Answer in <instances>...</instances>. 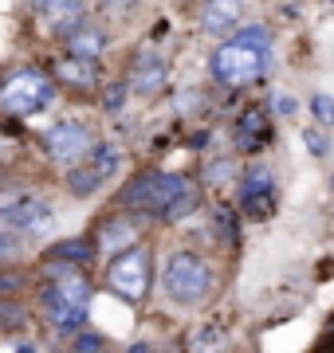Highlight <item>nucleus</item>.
<instances>
[{
    "label": "nucleus",
    "mask_w": 334,
    "mask_h": 353,
    "mask_svg": "<svg viewBox=\"0 0 334 353\" xmlns=\"http://www.w3.org/2000/svg\"><path fill=\"white\" fill-rule=\"evenodd\" d=\"M271 63V32L264 24L236 28L217 43V51L208 55V71L220 87H248L256 83Z\"/></svg>",
    "instance_id": "obj_1"
},
{
    "label": "nucleus",
    "mask_w": 334,
    "mask_h": 353,
    "mask_svg": "<svg viewBox=\"0 0 334 353\" xmlns=\"http://www.w3.org/2000/svg\"><path fill=\"white\" fill-rule=\"evenodd\" d=\"M39 310L59 334H75L90 314V283L71 263L48 267V283L39 290Z\"/></svg>",
    "instance_id": "obj_2"
},
{
    "label": "nucleus",
    "mask_w": 334,
    "mask_h": 353,
    "mask_svg": "<svg viewBox=\"0 0 334 353\" xmlns=\"http://www.w3.org/2000/svg\"><path fill=\"white\" fill-rule=\"evenodd\" d=\"M185 189H189V176L150 169V173H138L126 189L118 192V204H122L126 212H141V216H157V220H161V216L169 212V204L177 201Z\"/></svg>",
    "instance_id": "obj_3"
},
{
    "label": "nucleus",
    "mask_w": 334,
    "mask_h": 353,
    "mask_svg": "<svg viewBox=\"0 0 334 353\" xmlns=\"http://www.w3.org/2000/svg\"><path fill=\"white\" fill-rule=\"evenodd\" d=\"M161 287L177 306H197L213 290V267L197 252H173L161 271Z\"/></svg>",
    "instance_id": "obj_4"
},
{
    "label": "nucleus",
    "mask_w": 334,
    "mask_h": 353,
    "mask_svg": "<svg viewBox=\"0 0 334 353\" xmlns=\"http://www.w3.org/2000/svg\"><path fill=\"white\" fill-rule=\"evenodd\" d=\"M52 99H55V83L48 75L32 71V67L8 75L4 79V87H0V110L12 114V118H28V114L48 110Z\"/></svg>",
    "instance_id": "obj_5"
},
{
    "label": "nucleus",
    "mask_w": 334,
    "mask_h": 353,
    "mask_svg": "<svg viewBox=\"0 0 334 353\" xmlns=\"http://www.w3.org/2000/svg\"><path fill=\"white\" fill-rule=\"evenodd\" d=\"M0 224H8L20 236H48L55 212L36 192H0Z\"/></svg>",
    "instance_id": "obj_6"
},
{
    "label": "nucleus",
    "mask_w": 334,
    "mask_h": 353,
    "mask_svg": "<svg viewBox=\"0 0 334 353\" xmlns=\"http://www.w3.org/2000/svg\"><path fill=\"white\" fill-rule=\"evenodd\" d=\"M150 283H154V275H150V252L134 248V243H130L126 252H118L110 271H106V287L115 290L118 299H126V303H141L150 294Z\"/></svg>",
    "instance_id": "obj_7"
},
{
    "label": "nucleus",
    "mask_w": 334,
    "mask_h": 353,
    "mask_svg": "<svg viewBox=\"0 0 334 353\" xmlns=\"http://www.w3.org/2000/svg\"><path fill=\"white\" fill-rule=\"evenodd\" d=\"M95 145H99V141H95L90 126H83V122H55V126L43 134L48 157H52V161H63V165H79L83 157H90Z\"/></svg>",
    "instance_id": "obj_8"
},
{
    "label": "nucleus",
    "mask_w": 334,
    "mask_h": 353,
    "mask_svg": "<svg viewBox=\"0 0 334 353\" xmlns=\"http://www.w3.org/2000/svg\"><path fill=\"white\" fill-rule=\"evenodd\" d=\"M275 173L268 165H252L244 173V185H240V212L252 216V220H268L275 212Z\"/></svg>",
    "instance_id": "obj_9"
},
{
    "label": "nucleus",
    "mask_w": 334,
    "mask_h": 353,
    "mask_svg": "<svg viewBox=\"0 0 334 353\" xmlns=\"http://www.w3.org/2000/svg\"><path fill=\"white\" fill-rule=\"evenodd\" d=\"M118 169V153L110 145H95L90 150V161L87 165H75L71 173H67V189L75 192V196H90V192L103 189V181Z\"/></svg>",
    "instance_id": "obj_10"
},
{
    "label": "nucleus",
    "mask_w": 334,
    "mask_h": 353,
    "mask_svg": "<svg viewBox=\"0 0 334 353\" xmlns=\"http://www.w3.org/2000/svg\"><path fill=\"white\" fill-rule=\"evenodd\" d=\"M169 83V67L166 59L157 55V51L141 48L138 55H134V63H130V90L134 94H141V99H154V94H161Z\"/></svg>",
    "instance_id": "obj_11"
},
{
    "label": "nucleus",
    "mask_w": 334,
    "mask_h": 353,
    "mask_svg": "<svg viewBox=\"0 0 334 353\" xmlns=\"http://www.w3.org/2000/svg\"><path fill=\"white\" fill-rule=\"evenodd\" d=\"M63 43H67V55H83V59H99L110 43L103 24H95V20H75V24L63 32Z\"/></svg>",
    "instance_id": "obj_12"
},
{
    "label": "nucleus",
    "mask_w": 334,
    "mask_h": 353,
    "mask_svg": "<svg viewBox=\"0 0 334 353\" xmlns=\"http://www.w3.org/2000/svg\"><path fill=\"white\" fill-rule=\"evenodd\" d=\"M240 16H244V0H208V8L201 12V28L208 36H228L236 32Z\"/></svg>",
    "instance_id": "obj_13"
},
{
    "label": "nucleus",
    "mask_w": 334,
    "mask_h": 353,
    "mask_svg": "<svg viewBox=\"0 0 334 353\" xmlns=\"http://www.w3.org/2000/svg\"><path fill=\"white\" fill-rule=\"evenodd\" d=\"M36 12L43 24H52L55 32H67V28L87 16V0H36Z\"/></svg>",
    "instance_id": "obj_14"
},
{
    "label": "nucleus",
    "mask_w": 334,
    "mask_h": 353,
    "mask_svg": "<svg viewBox=\"0 0 334 353\" xmlns=\"http://www.w3.org/2000/svg\"><path fill=\"white\" fill-rule=\"evenodd\" d=\"M55 75H59V83H67V87H95L99 83V59H83V55H63L59 63H55Z\"/></svg>",
    "instance_id": "obj_15"
},
{
    "label": "nucleus",
    "mask_w": 334,
    "mask_h": 353,
    "mask_svg": "<svg viewBox=\"0 0 334 353\" xmlns=\"http://www.w3.org/2000/svg\"><path fill=\"white\" fill-rule=\"evenodd\" d=\"M236 150H259L264 141H268V118L259 110H248L240 122H236Z\"/></svg>",
    "instance_id": "obj_16"
},
{
    "label": "nucleus",
    "mask_w": 334,
    "mask_h": 353,
    "mask_svg": "<svg viewBox=\"0 0 334 353\" xmlns=\"http://www.w3.org/2000/svg\"><path fill=\"white\" fill-rule=\"evenodd\" d=\"M99 252H126L130 243L138 240V232H134V224H130L126 216H115V220H106L103 232H99Z\"/></svg>",
    "instance_id": "obj_17"
},
{
    "label": "nucleus",
    "mask_w": 334,
    "mask_h": 353,
    "mask_svg": "<svg viewBox=\"0 0 334 353\" xmlns=\"http://www.w3.org/2000/svg\"><path fill=\"white\" fill-rule=\"evenodd\" d=\"M48 259H63V263H90L95 259V243L87 240H63L48 248Z\"/></svg>",
    "instance_id": "obj_18"
},
{
    "label": "nucleus",
    "mask_w": 334,
    "mask_h": 353,
    "mask_svg": "<svg viewBox=\"0 0 334 353\" xmlns=\"http://www.w3.org/2000/svg\"><path fill=\"white\" fill-rule=\"evenodd\" d=\"M197 204H201V192L189 185V189L181 192L177 201L169 204V212L161 216V220H166V224H177V220H185V216H193V212H197Z\"/></svg>",
    "instance_id": "obj_19"
},
{
    "label": "nucleus",
    "mask_w": 334,
    "mask_h": 353,
    "mask_svg": "<svg viewBox=\"0 0 334 353\" xmlns=\"http://www.w3.org/2000/svg\"><path fill=\"white\" fill-rule=\"evenodd\" d=\"M232 173H236V161L232 157H220V161H213L205 169V181L208 185H224V181H232Z\"/></svg>",
    "instance_id": "obj_20"
},
{
    "label": "nucleus",
    "mask_w": 334,
    "mask_h": 353,
    "mask_svg": "<svg viewBox=\"0 0 334 353\" xmlns=\"http://www.w3.org/2000/svg\"><path fill=\"white\" fill-rule=\"evenodd\" d=\"M24 322H28L24 306H16V303H0V330H20Z\"/></svg>",
    "instance_id": "obj_21"
},
{
    "label": "nucleus",
    "mask_w": 334,
    "mask_h": 353,
    "mask_svg": "<svg viewBox=\"0 0 334 353\" xmlns=\"http://www.w3.org/2000/svg\"><path fill=\"white\" fill-rule=\"evenodd\" d=\"M16 255H20V232L0 224V259H16Z\"/></svg>",
    "instance_id": "obj_22"
},
{
    "label": "nucleus",
    "mask_w": 334,
    "mask_h": 353,
    "mask_svg": "<svg viewBox=\"0 0 334 353\" xmlns=\"http://www.w3.org/2000/svg\"><path fill=\"white\" fill-rule=\"evenodd\" d=\"M311 114L319 118L322 126H334V99L331 94H315V99H311Z\"/></svg>",
    "instance_id": "obj_23"
},
{
    "label": "nucleus",
    "mask_w": 334,
    "mask_h": 353,
    "mask_svg": "<svg viewBox=\"0 0 334 353\" xmlns=\"http://www.w3.org/2000/svg\"><path fill=\"white\" fill-rule=\"evenodd\" d=\"M213 220H217V232L224 228V236H228V243H236V240H240V232H236V224H232V212L224 208V204H220L217 212H213Z\"/></svg>",
    "instance_id": "obj_24"
},
{
    "label": "nucleus",
    "mask_w": 334,
    "mask_h": 353,
    "mask_svg": "<svg viewBox=\"0 0 334 353\" xmlns=\"http://www.w3.org/2000/svg\"><path fill=\"white\" fill-rule=\"evenodd\" d=\"M303 141H307V150L315 153V157H326V153H331V141L322 138L319 130H303Z\"/></svg>",
    "instance_id": "obj_25"
},
{
    "label": "nucleus",
    "mask_w": 334,
    "mask_h": 353,
    "mask_svg": "<svg viewBox=\"0 0 334 353\" xmlns=\"http://www.w3.org/2000/svg\"><path fill=\"white\" fill-rule=\"evenodd\" d=\"M126 83H115V87H110V94H106V110H110V114H115L118 110V106H122V99H126Z\"/></svg>",
    "instance_id": "obj_26"
},
{
    "label": "nucleus",
    "mask_w": 334,
    "mask_h": 353,
    "mask_svg": "<svg viewBox=\"0 0 334 353\" xmlns=\"http://www.w3.org/2000/svg\"><path fill=\"white\" fill-rule=\"evenodd\" d=\"M24 287V279H16V275H0V294H12V290Z\"/></svg>",
    "instance_id": "obj_27"
},
{
    "label": "nucleus",
    "mask_w": 334,
    "mask_h": 353,
    "mask_svg": "<svg viewBox=\"0 0 334 353\" xmlns=\"http://www.w3.org/2000/svg\"><path fill=\"white\" fill-rule=\"evenodd\" d=\"M75 345H79V350H103L106 338H99V334H87V338H79Z\"/></svg>",
    "instance_id": "obj_28"
},
{
    "label": "nucleus",
    "mask_w": 334,
    "mask_h": 353,
    "mask_svg": "<svg viewBox=\"0 0 334 353\" xmlns=\"http://www.w3.org/2000/svg\"><path fill=\"white\" fill-rule=\"evenodd\" d=\"M138 0H103V8L106 12H126V8H134Z\"/></svg>",
    "instance_id": "obj_29"
},
{
    "label": "nucleus",
    "mask_w": 334,
    "mask_h": 353,
    "mask_svg": "<svg viewBox=\"0 0 334 353\" xmlns=\"http://www.w3.org/2000/svg\"><path fill=\"white\" fill-rule=\"evenodd\" d=\"M275 110H279V114H295V99H287V94L275 99Z\"/></svg>",
    "instance_id": "obj_30"
},
{
    "label": "nucleus",
    "mask_w": 334,
    "mask_h": 353,
    "mask_svg": "<svg viewBox=\"0 0 334 353\" xmlns=\"http://www.w3.org/2000/svg\"><path fill=\"white\" fill-rule=\"evenodd\" d=\"M331 334H334V322H331Z\"/></svg>",
    "instance_id": "obj_31"
}]
</instances>
